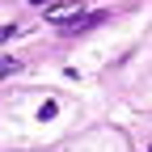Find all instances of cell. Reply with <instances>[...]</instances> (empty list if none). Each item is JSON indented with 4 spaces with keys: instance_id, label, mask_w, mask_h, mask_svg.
Returning <instances> with one entry per match:
<instances>
[{
    "instance_id": "4",
    "label": "cell",
    "mask_w": 152,
    "mask_h": 152,
    "mask_svg": "<svg viewBox=\"0 0 152 152\" xmlns=\"http://www.w3.org/2000/svg\"><path fill=\"white\" fill-rule=\"evenodd\" d=\"M13 34H21V30H17V26H0V42H9Z\"/></svg>"
},
{
    "instance_id": "6",
    "label": "cell",
    "mask_w": 152,
    "mask_h": 152,
    "mask_svg": "<svg viewBox=\"0 0 152 152\" xmlns=\"http://www.w3.org/2000/svg\"><path fill=\"white\" fill-rule=\"evenodd\" d=\"M148 152H152V144H148Z\"/></svg>"
},
{
    "instance_id": "3",
    "label": "cell",
    "mask_w": 152,
    "mask_h": 152,
    "mask_svg": "<svg viewBox=\"0 0 152 152\" xmlns=\"http://www.w3.org/2000/svg\"><path fill=\"white\" fill-rule=\"evenodd\" d=\"M55 114H59V106H55V102H42V110H38V118L47 123V118H55Z\"/></svg>"
},
{
    "instance_id": "2",
    "label": "cell",
    "mask_w": 152,
    "mask_h": 152,
    "mask_svg": "<svg viewBox=\"0 0 152 152\" xmlns=\"http://www.w3.org/2000/svg\"><path fill=\"white\" fill-rule=\"evenodd\" d=\"M13 72H21V59H13V55H0V80H4V76H13Z\"/></svg>"
},
{
    "instance_id": "1",
    "label": "cell",
    "mask_w": 152,
    "mask_h": 152,
    "mask_svg": "<svg viewBox=\"0 0 152 152\" xmlns=\"http://www.w3.org/2000/svg\"><path fill=\"white\" fill-rule=\"evenodd\" d=\"M110 13H76V17H55V26H59L64 34H85V30H93V26H102Z\"/></svg>"
},
{
    "instance_id": "5",
    "label": "cell",
    "mask_w": 152,
    "mask_h": 152,
    "mask_svg": "<svg viewBox=\"0 0 152 152\" xmlns=\"http://www.w3.org/2000/svg\"><path fill=\"white\" fill-rule=\"evenodd\" d=\"M30 4H51V0H30Z\"/></svg>"
}]
</instances>
